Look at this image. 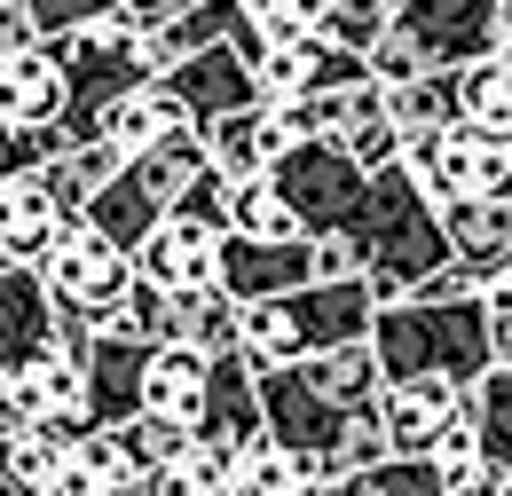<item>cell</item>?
<instances>
[{"mask_svg":"<svg viewBox=\"0 0 512 496\" xmlns=\"http://www.w3.org/2000/svg\"><path fill=\"white\" fill-rule=\"evenodd\" d=\"M300 371H308V386H316V394L331 402V410H347V418H371V410H379V394L394 386L371 339H363V347H331V355L300 363Z\"/></svg>","mask_w":512,"mask_h":496,"instance_id":"603a6c76","label":"cell"},{"mask_svg":"<svg viewBox=\"0 0 512 496\" xmlns=\"http://www.w3.org/2000/svg\"><path fill=\"white\" fill-rule=\"evenodd\" d=\"M111 496H158V481H150V473H134L127 489H111Z\"/></svg>","mask_w":512,"mask_h":496,"instance_id":"f6af8a7d","label":"cell"},{"mask_svg":"<svg viewBox=\"0 0 512 496\" xmlns=\"http://www.w3.org/2000/svg\"><path fill=\"white\" fill-rule=\"evenodd\" d=\"M449 496H512V473H497V465H473V473H457V481H449Z\"/></svg>","mask_w":512,"mask_h":496,"instance_id":"b9f144b4","label":"cell"},{"mask_svg":"<svg viewBox=\"0 0 512 496\" xmlns=\"http://www.w3.org/2000/svg\"><path fill=\"white\" fill-rule=\"evenodd\" d=\"M371 71H379V87H410V79H426V71H442V63L426 56V40L394 16V24L379 32V48H371Z\"/></svg>","mask_w":512,"mask_h":496,"instance_id":"d590c367","label":"cell"},{"mask_svg":"<svg viewBox=\"0 0 512 496\" xmlns=\"http://www.w3.org/2000/svg\"><path fill=\"white\" fill-rule=\"evenodd\" d=\"M394 126H402L410 142H434L449 126H465V79H457V71H426V79L394 87Z\"/></svg>","mask_w":512,"mask_h":496,"instance_id":"83f0119b","label":"cell"},{"mask_svg":"<svg viewBox=\"0 0 512 496\" xmlns=\"http://www.w3.org/2000/svg\"><path fill=\"white\" fill-rule=\"evenodd\" d=\"M292 150H300V134H292V119H284V103H260V111H245V119L213 126V166H221L229 182L276 174Z\"/></svg>","mask_w":512,"mask_h":496,"instance_id":"ac0fdd59","label":"cell"},{"mask_svg":"<svg viewBox=\"0 0 512 496\" xmlns=\"http://www.w3.org/2000/svg\"><path fill=\"white\" fill-rule=\"evenodd\" d=\"M394 8H402V0H331V32H323V40H339V48H363V56H371V48H379V32L394 24Z\"/></svg>","mask_w":512,"mask_h":496,"instance_id":"74e56055","label":"cell"},{"mask_svg":"<svg viewBox=\"0 0 512 496\" xmlns=\"http://www.w3.org/2000/svg\"><path fill=\"white\" fill-rule=\"evenodd\" d=\"M449 229V260L465 276H512V197H465V205H442Z\"/></svg>","mask_w":512,"mask_h":496,"instance_id":"e0dca14e","label":"cell"},{"mask_svg":"<svg viewBox=\"0 0 512 496\" xmlns=\"http://www.w3.org/2000/svg\"><path fill=\"white\" fill-rule=\"evenodd\" d=\"M213 410V355L197 347H158L150 378H142V418H174V426H205Z\"/></svg>","mask_w":512,"mask_h":496,"instance_id":"d6986e66","label":"cell"},{"mask_svg":"<svg viewBox=\"0 0 512 496\" xmlns=\"http://www.w3.org/2000/svg\"><path fill=\"white\" fill-rule=\"evenodd\" d=\"M505 32H512V0H505Z\"/></svg>","mask_w":512,"mask_h":496,"instance_id":"bcb514c9","label":"cell"},{"mask_svg":"<svg viewBox=\"0 0 512 496\" xmlns=\"http://www.w3.org/2000/svg\"><path fill=\"white\" fill-rule=\"evenodd\" d=\"M229 237H253V245H292V237H308V221H300V205L268 182V174H253V182H237V197H229Z\"/></svg>","mask_w":512,"mask_h":496,"instance_id":"f1b7e54d","label":"cell"},{"mask_svg":"<svg viewBox=\"0 0 512 496\" xmlns=\"http://www.w3.org/2000/svg\"><path fill=\"white\" fill-rule=\"evenodd\" d=\"M134 260H142V276L166 284V292H213V284H221V237L197 229V221H166Z\"/></svg>","mask_w":512,"mask_h":496,"instance_id":"ffe728a7","label":"cell"},{"mask_svg":"<svg viewBox=\"0 0 512 496\" xmlns=\"http://www.w3.org/2000/svg\"><path fill=\"white\" fill-rule=\"evenodd\" d=\"M323 496H379V489H371V473H363V481H323Z\"/></svg>","mask_w":512,"mask_h":496,"instance_id":"ee69618b","label":"cell"},{"mask_svg":"<svg viewBox=\"0 0 512 496\" xmlns=\"http://www.w3.org/2000/svg\"><path fill=\"white\" fill-rule=\"evenodd\" d=\"M434 205H465V197H512V134L489 126H449L434 142H410L402 158Z\"/></svg>","mask_w":512,"mask_h":496,"instance_id":"8992f818","label":"cell"},{"mask_svg":"<svg viewBox=\"0 0 512 496\" xmlns=\"http://www.w3.org/2000/svg\"><path fill=\"white\" fill-rule=\"evenodd\" d=\"M245 16L268 40H316V32H331V0H245Z\"/></svg>","mask_w":512,"mask_h":496,"instance_id":"8d00e7d4","label":"cell"},{"mask_svg":"<svg viewBox=\"0 0 512 496\" xmlns=\"http://www.w3.org/2000/svg\"><path fill=\"white\" fill-rule=\"evenodd\" d=\"M457 79H465V126L512 134V48H505V56H481V63H465Z\"/></svg>","mask_w":512,"mask_h":496,"instance_id":"1f68e13d","label":"cell"},{"mask_svg":"<svg viewBox=\"0 0 512 496\" xmlns=\"http://www.w3.org/2000/svg\"><path fill=\"white\" fill-rule=\"evenodd\" d=\"M158 496H237V441L197 434L174 473H158Z\"/></svg>","mask_w":512,"mask_h":496,"instance_id":"4dcf8cb0","label":"cell"},{"mask_svg":"<svg viewBox=\"0 0 512 496\" xmlns=\"http://www.w3.org/2000/svg\"><path fill=\"white\" fill-rule=\"evenodd\" d=\"M347 237L363 245V268H371L379 300H410L426 276L449 268L442 205L426 197V182H418L410 166H386L379 182H371V205H363V221H355Z\"/></svg>","mask_w":512,"mask_h":496,"instance_id":"7a4b0ae2","label":"cell"},{"mask_svg":"<svg viewBox=\"0 0 512 496\" xmlns=\"http://www.w3.org/2000/svg\"><path fill=\"white\" fill-rule=\"evenodd\" d=\"M197 434H221V441H237V449L268 434V410H260V363H253V355H221V363H213V410H205Z\"/></svg>","mask_w":512,"mask_h":496,"instance_id":"cb8c5ba5","label":"cell"},{"mask_svg":"<svg viewBox=\"0 0 512 496\" xmlns=\"http://www.w3.org/2000/svg\"><path fill=\"white\" fill-rule=\"evenodd\" d=\"M0 103H8V134H32V126H64L71 119V79L56 48H24V56H0Z\"/></svg>","mask_w":512,"mask_h":496,"instance_id":"2e32d148","label":"cell"},{"mask_svg":"<svg viewBox=\"0 0 512 496\" xmlns=\"http://www.w3.org/2000/svg\"><path fill=\"white\" fill-rule=\"evenodd\" d=\"M127 481H134V457H127V441H119V426H87V434H71L56 496H111V489H127Z\"/></svg>","mask_w":512,"mask_h":496,"instance_id":"d4e9b609","label":"cell"},{"mask_svg":"<svg viewBox=\"0 0 512 496\" xmlns=\"http://www.w3.org/2000/svg\"><path fill=\"white\" fill-rule=\"evenodd\" d=\"M119 441H127V457H134V473H174L182 457H190V441H197V426H174V418H127L119 426Z\"/></svg>","mask_w":512,"mask_h":496,"instance_id":"e575fe53","label":"cell"},{"mask_svg":"<svg viewBox=\"0 0 512 496\" xmlns=\"http://www.w3.org/2000/svg\"><path fill=\"white\" fill-rule=\"evenodd\" d=\"M182 126H197V119L166 95V87H142V95H127V103L103 119V134H111L127 158H142V150H158V142H166V134H182Z\"/></svg>","mask_w":512,"mask_h":496,"instance_id":"f546056e","label":"cell"},{"mask_svg":"<svg viewBox=\"0 0 512 496\" xmlns=\"http://www.w3.org/2000/svg\"><path fill=\"white\" fill-rule=\"evenodd\" d=\"M371 347H379L386 378H449L465 394L497 371V339H489L481 292H457V300H386Z\"/></svg>","mask_w":512,"mask_h":496,"instance_id":"6da1fadb","label":"cell"},{"mask_svg":"<svg viewBox=\"0 0 512 496\" xmlns=\"http://www.w3.org/2000/svg\"><path fill=\"white\" fill-rule=\"evenodd\" d=\"M71 229H79V213L56 197L48 174H8L0 182V260L8 268H48Z\"/></svg>","mask_w":512,"mask_h":496,"instance_id":"8fae6325","label":"cell"},{"mask_svg":"<svg viewBox=\"0 0 512 496\" xmlns=\"http://www.w3.org/2000/svg\"><path fill=\"white\" fill-rule=\"evenodd\" d=\"M174 347H197V355H245V308L213 284V292H182L174 300Z\"/></svg>","mask_w":512,"mask_h":496,"instance_id":"484cf974","label":"cell"},{"mask_svg":"<svg viewBox=\"0 0 512 496\" xmlns=\"http://www.w3.org/2000/svg\"><path fill=\"white\" fill-rule=\"evenodd\" d=\"M56 347H64V308L48 292V268H8V284H0V378L32 371Z\"/></svg>","mask_w":512,"mask_h":496,"instance_id":"5bb4252c","label":"cell"},{"mask_svg":"<svg viewBox=\"0 0 512 496\" xmlns=\"http://www.w3.org/2000/svg\"><path fill=\"white\" fill-rule=\"evenodd\" d=\"M260 410H268V434L284 441V449H300V457H316V465L339 449V434L355 426L347 410H331L316 386H308L300 363H284V371H268V363H260Z\"/></svg>","mask_w":512,"mask_h":496,"instance_id":"4fadbf2b","label":"cell"},{"mask_svg":"<svg viewBox=\"0 0 512 496\" xmlns=\"http://www.w3.org/2000/svg\"><path fill=\"white\" fill-rule=\"evenodd\" d=\"M134 284H142V260H134L127 245H111L103 229H87V221H79V229L64 237V252L48 260V292H56V308H64V315H87L95 331L127 308Z\"/></svg>","mask_w":512,"mask_h":496,"instance_id":"52a82bcc","label":"cell"},{"mask_svg":"<svg viewBox=\"0 0 512 496\" xmlns=\"http://www.w3.org/2000/svg\"><path fill=\"white\" fill-rule=\"evenodd\" d=\"M379 284L371 276H347V284H308V292H284V300H260L245 308V355L284 371V363H316L331 347H363L379 331Z\"/></svg>","mask_w":512,"mask_h":496,"instance_id":"3957f363","label":"cell"},{"mask_svg":"<svg viewBox=\"0 0 512 496\" xmlns=\"http://www.w3.org/2000/svg\"><path fill=\"white\" fill-rule=\"evenodd\" d=\"M457 418H465V386L449 378H394L379 394V426L394 457H434Z\"/></svg>","mask_w":512,"mask_h":496,"instance_id":"9a60e30c","label":"cell"},{"mask_svg":"<svg viewBox=\"0 0 512 496\" xmlns=\"http://www.w3.org/2000/svg\"><path fill=\"white\" fill-rule=\"evenodd\" d=\"M394 16L426 40V56L442 63V71H465V63L505 56V48H512L505 0H402Z\"/></svg>","mask_w":512,"mask_h":496,"instance_id":"30bf717a","label":"cell"},{"mask_svg":"<svg viewBox=\"0 0 512 496\" xmlns=\"http://www.w3.org/2000/svg\"><path fill=\"white\" fill-rule=\"evenodd\" d=\"M363 79H379L363 48H339V40H276L268 56H260V95L268 103H331V95H347V87H363Z\"/></svg>","mask_w":512,"mask_h":496,"instance_id":"9c48e42d","label":"cell"},{"mask_svg":"<svg viewBox=\"0 0 512 496\" xmlns=\"http://www.w3.org/2000/svg\"><path fill=\"white\" fill-rule=\"evenodd\" d=\"M308 284H323V252H316V237H292V245L221 237V292H229L237 308L284 300V292H308Z\"/></svg>","mask_w":512,"mask_h":496,"instance_id":"7c38bea8","label":"cell"},{"mask_svg":"<svg viewBox=\"0 0 512 496\" xmlns=\"http://www.w3.org/2000/svg\"><path fill=\"white\" fill-rule=\"evenodd\" d=\"M56 56H64V79H71V134L87 142V134H103V119L142 95V87H158V63H150V40H119V32H71V40H48Z\"/></svg>","mask_w":512,"mask_h":496,"instance_id":"277c9868","label":"cell"},{"mask_svg":"<svg viewBox=\"0 0 512 496\" xmlns=\"http://www.w3.org/2000/svg\"><path fill=\"white\" fill-rule=\"evenodd\" d=\"M119 0H32V16H40V32L48 40H71V32H95L103 16H111Z\"/></svg>","mask_w":512,"mask_h":496,"instance_id":"ab89813d","label":"cell"},{"mask_svg":"<svg viewBox=\"0 0 512 496\" xmlns=\"http://www.w3.org/2000/svg\"><path fill=\"white\" fill-rule=\"evenodd\" d=\"M371 489L379 496H449V473L434 457H386L379 473H371Z\"/></svg>","mask_w":512,"mask_h":496,"instance_id":"f35d334b","label":"cell"},{"mask_svg":"<svg viewBox=\"0 0 512 496\" xmlns=\"http://www.w3.org/2000/svg\"><path fill=\"white\" fill-rule=\"evenodd\" d=\"M473 426H481V457L497 473H512V363H497L473 386Z\"/></svg>","mask_w":512,"mask_h":496,"instance_id":"d6a6232c","label":"cell"},{"mask_svg":"<svg viewBox=\"0 0 512 496\" xmlns=\"http://www.w3.org/2000/svg\"><path fill=\"white\" fill-rule=\"evenodd\" d=\"M119 8H134V16H142V24H150V32H166V24H174V16H190L197 0H119Z\"/></svg>","mask_w":512,"mask_h":496,"instance_id":"7bdbcfd3","label":"cell"},{"mask_svg":"<svg viewBox=\"0 0 512 496\" xmlns=\"http://www.w3.org/2000/svg\"><path fill=\"white\" fill-rule=\"evenodd\" d=\"M150 355H158V347H134V339H119V331L95 339V355H87V378H95V426H127V418H142Z\"/></svg>","mask_w":512,"mask_h":496,"instance_id":"7402d4cb","label":"cell"},{"mask_svg":"<svg viewBox=\"0 0 512 496\" xmlns=\"http://www.w3.org/2000/svg\"><path fill=\"white\" fill-rule=\"evenodd\" d=\"M268 182L300 205L308 237H347V229L363 221V205H371V182H379V174H371L347 142H300Z\"/></svg>","mask_w":512,"mask_h":496,"instance_id":"5b68a950","label":"cell"},{"mask_svg":"<svg viewBox=\"0 0 512 496\" xmlns=\"http://www.w3.org/2000/svg\"><path fill=\"white\" fill-rule=\"evenodd\" d=\"M182 111H190L205 134L221 119H245V111H260L268 95H260V71H253V56L237 48V40H221V48H197V56H182L166 79H158Z\"/></svg>","mask_w":512,"mask_h":496,"instance_id":"ba28073f","label":"cell"},{"mask_svg":"<svg viewBox=\"0 0 512 496\" xmlns=\"http://www.w3.org/2000/svg\"><path fill=\"white\" fill-rule=\"evenodd\" d=\"M481 308H489V339H497V363H512V276L481 284Z\"/></svg>","mask_w":512,"mask_h":496,"instance_id":"60d3db41","label":"cell"},{"mask_svg":"<svg viewBox=\"0 0 512 496\" xmlns=\"http://www.w3.org/2000/svg\"><path fill=\"white\" fill-rule=\"evenodd\" d=\"M79 221H87V229H103L111 245L142 252L150 237H158V229H166V221H174V205H166V197L150 189V174H142V166H127V174L103 189V197H95V205H87Z\"/></svg>","mask_w":512,"mask_h":496,"instance_id":"44dd1931","label":"cell"},{"mask_svg":"<svg viewBox=\"0 0 512 496\" xmlns=\"http://www.w3.org/2000/svg\"><path fill=\"white\" fill-rule=\"evenodd\" d=\"M174 300H182V292H166V284L142 276V284L127 292V308L111 315L103 331H119V339H134V347H174Z\"/></svg>","mask_w":512,"mask_h":496,"instance_id":"836d02e7","label":"cell"},{"mask_svg":"<svg viewBox=\"0 0 512 496\" xmlns=\"http://www.w3.org/2000/svg\"><path fill=\"white\" fill-rule=\"evenodd\" d=\"M127 166H134V158H127V150H119V142H111V134H87V142H71L64 158L48 166V182H56V197H64L71 213H87V205H95L103 189L119 182Z\"/></svg>","mask_w":512,"mask_h":496,"instance_id":"4316f807","label":"cell"}]
</instances>
